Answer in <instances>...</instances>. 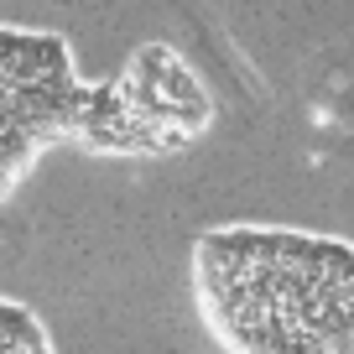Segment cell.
Instances as JSON below:
<instances>
[{
	"mask_svg": "<svg viewBox=\"0 0 354 354\" xmlns=\"http://www.w3.org/2000/svg\"><path fill=\"white\" fill-rule=\"evenodd\" d=\"M193 308L224 354H354V240L281 224L203 230Z\"/></svg>",
	"mask_w": 354,
	"mask_h": 354,
	"instance_id": "obj_1",
	"label": "cell"
},
{
	"mask_svg": "<svg viewBox=\"0 0 354 354\" xmlns=\"http://www.w3.org/2000/svg\"><path fill=\"white\" fill-rule=\"evenodd\" d=\"M63 141L104 156L110 84H84L57 37L0 26V203Z\"/></svg>",
	"mask_w": 354,
	"mask_h": 354,
	"instance_id": "obj_2",
	"label": "cell"
},
{
	"mask_svg": "<svg viewBox=\"0 0 354 354\" xmlns=\"http://www.w3.org/2000/svg\"><path fill=\"white\" fill-rule=\"evenodd\" d=\"M0 354H57L47 323L6 292H0Z\"/></svg>",
	"mask_w": 354,
	"mask_h": 354,
	"instance_id": "obj_3",
	"label": "cell"
}]
</instances>
